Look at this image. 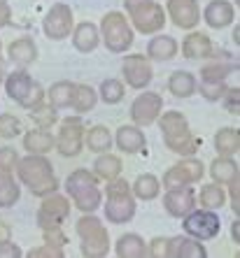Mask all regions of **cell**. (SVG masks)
Here are the masks:
<instances>
[{"mask_svg": "<svg viewBox=\"0 0 240 258\" xmlns=\"http://www.w3.org/2000/svg\"><path fill=\"white\" fill-rule=\"evenodd\" d=\"M14 172L19 177V184H24L35 198H44L49 193L59 191V177L54 172V165L42 154H28L19 158Z\"/></svg>", "mask_w": 240, "mask_h": 258, "instance_id": "1", "label": "cell"}, {"mask_svg": "<svg viewBox=\"0 0 240 258\" xmlns=\"http://www.w3.org/2000/svg\"><path fill=\"white\" fill-rule=\"evenodd\" d=\"M159 128H161V138L163 144L168 147L173 154L177 156H194L201 147V138H194L189 121L182 112L170 109L166 114H159Z\"/></svg>", "mask_w": 240, "mask_h": 258, "instance_id": "2", "label": "cell"}, {"mask_svg": "<svg viewBox=\"0 0 240 258\" xmlns=\"http://www.w3.org/2000/svg\"><path fill=\"white\" fill-rule=\"evenodd\" d=\"M66 193L70 196L72 205L82 214H93L103 205V191L98 186V177L91 170L79 168L72 170L66 177Z\"/></svg>", "mask_w": 240, "mask_h": 258, "instance_id": "3", "label": "cell"}, {"mask_svg": "<svg viewBox=\"0 0 240 258\" xmlns=\"http://www.w3.org/2000/svg\"><path fill=\"white\" fill-rule=\"evenodd\" d=\"M105 221L117 223V226H124V223L133 221L135 216V196L131 191V184L126 179H117L108 181L105 186Z\"/></svg>", "mask_w": 240, "mask_h": 258, "instance_id": "4", "label": "cell"}, {"mask_svg": "<svg viewBox=\"0 0 240 258\" xmlns=\"http://www.w3.org/2000/svg\"><path fill=\"white\" fill-rule=\"evenodd\" d=\"M79 237V253L86 258H105L110 253V233L105 228V223L93 214H82L77 223H75Z\"/></svg>", "mask_w": 240, "mask_h": 258, "instance_id": "5", "label": "cell"}, {"mask_svg": "<svg viewBox=\"0 0 240 258\" xmlns=\"http://www.w3.org/2000/svg\"><path fill=\"white\" fill-rule=\"evenodd\" d=\"M231 75H238V60H212L208 66L201 68V75H198L196 82V91H201V96L205 100L217 102L222 100V96L228 89V77Z\"/></svg>", "mask_w": 240, "mask_h": 258, "instance_id": "6", "label": "cell"}, {"mask_svg": "<svg viewBox=\"0 0 240 258\" xmlns=\"http://www.w3.org/2000/svg\"><path fill=\"white\" fill-rule=\"evenodd\" d=\"M124 10L128 24H133V28L142 35H156L168 24L166 10L156 0H124Z\"/></svg>", "mask_w": 240, "mask_h": 258, "instance_id": "7", "label": "cell"}, {"mask_svg": "<svg viewBox=\"0 0 240 258\" xmlns=\"http://www.w3.org/2000/svg\"><path fill=\"white\" fill-rule=\"evenodd\" d=\"M3 84H5V91H7V96H10V100H14L19 107L30 109V107H35V105H40V102H44L42 84L35 82L24 68H19V70H12L10 75H5V82H3Z\"/></svg>", "mask_w": 240, "mask_h": 258, "instance_id": "8", "label": "cell"}, {"mask_svg": "<svg viewBox=\"0 0 240 258\" xmlns=\"http://www.w3.org/2000/svg\"><path fill=\"white\" fill-rule=\"evenodd\" d=\"M101 42L112 54H124L133 44V28L121 12H108L101 19Z\"/></svg>", "mask_w": 240, "mask_h": 258, "instance_id": "9", "label": "cell"}, {"mask_svg": "<svg viewBox=\"0 0 240 258\" xmlns=\"http://www.w3.org/2000/svg\"><path fill=\"white\" fill-rule=\"evenodd\" d=\"M84 133H86V128H84V121H82V114L66 116V119L61 121V128L54 138L56 151L66 158L79 156L82 149H84Z\"/></svg>", "mask_w": 240, "mask_h": 258, "instance_id": "10", "label": "cell"}, {"mask_svg": "<svg viewBox=\"0 0 240 258\" xmlns=\"http://www.w3.org/2000/svg\"><path fill=\"white\" fill-rule=\"evenodd\" d=\"M182 230L189 237H196L201 242L215 240L219 230H222V221L215 210H196L194 207L189 214L182 216Z\"/></svg>", "mask_w": 240, "mask_h": 258, "instance_id": "11", "label": "cell"}, {"mask_svg": "<svg viewBox=\"0 0 240 258\" xmlns=\"http://www.w3.org/2000/svg\"><path fill=\"white\" fill-rule=\"evenodd\" d=\"M70 200L68 196H61V193H49L44 196L42 203H40V210H37L35 221L40 226V230H54L61 228L63 221L70 216Z\"/></svg>", "mask_w": 240, "mask_h": 258, "instance_id": "12", "label": "cell"}, {"mask_svg": "<svg viewBox=\"0 0 240 258\" xmlns=\"http://www.w3.org/2000/svg\"><path fill=\"white\" fill-rule=\"evenodd\" d=\"M205 174V165L198 158L194 156H184V161H180L177 165L166 170L163 174V188L170 191V188H182V186H191V184H198V181L203 179Z\"/></svg>", "mask_w": 240, "mask_h": 258, "instance_id": "13", "label": "cell"}, {"mask_svg": "<svg viewBox=\"0 0 240 258\" xmlns=\"http://www.w3.org/2000/svg\"><path fill=\"white\" fill-rule=\"evenodd\" d=\"M72 28H75V17H72L70 5L54 3L42 19V33L49 40L59 42V40H66L68 35H72Z\"/></svg>", "mask_w": 240, "mask_h": 258, "instance_id": "14", "label": "cell"}, {"mask_svg": "<svg viewBox=\"0 0 240 258\" xmlns=\"http://www.w3.org/2000/svg\"><path fill=\"white\" fill-rule=\"evenodd\" d=\"M161 109H163L161 93H156V91H142V93L131 102L133 126L147 128V126H152V123H156L159 114H161Z\"/></svg>", "mask_w": 240, "mask_h": 258, "instance_id": "15", "label": "cell"}, {"mask_svg": "<svg viewBox=\"0 0 240 258\" xmlns=\"http://www.w3.org/2000/svg\"><path fill=\"white\" fill-rule=\"evenodd\" d=\"M121 75H124V82L131 89H147L154 79V70H152V63L147 56L142 54H128L121 63Z\"/></svg>", "mask_w": 240, "mask_h": 258, "instance_id": "16", "label": "cell"}, {"mask_svg": "<svg viewBox=\"0 0 240 258\" xmlns=\"http://www.w3.org/2000/svg\"><path fill=\"white\" fill-rule=\"evenodd\" d=\"M166 14L182 30H194L198 26V21H201L198 0H168L166 3Z\"/></svg>", "mask_w": 240, "mask_h": 258, "instance_id": "17", "label": "cell"}, {"mask_svg": "<svg viewBox=\"0 0 240 258\" xmlns=\"http://www.w3.org/2000/svg\"><path fill=\"white\" fill-rule=\"evenodd\" d=\"M208 249L201 244V240L189 235H175L166 240V253L163 258H205Z\"/></svg>", "mask_w": 240, "mask_h": 258, "instance_id": "18", "label": "cell"}, {"mask_svg": "<svg viewBox=\"0 0 240 258\" xmlns=\"http://www.w3.org/2000/svg\"><path fill=\"white\" fill-rule=\"evenodd\" d=\"M163 207L170 216L175 219H182L184 214L196 207V191L191 186H182V188H170L163 196Z\"/></svg>", "mask_w": 240, "mask_h": 258, "instance_id": "19", "label": "cell"}, {"mask_svg": "<svg viewBox=\"0 0 240 258\" xmlns=\"http://www.w3.org/2000/svg\"><path fill=\"white\" fill-rule=\"evenodd\" d=\"M201 19H203L210 28L222 30L235 19V7L231 5L228 0H210V3L205 5V10L201 12Z\"/></svg>", "mask_w": 240, "mask_h": 258, "instance_id": "20", "label": "cell"}, {"mask_svg": "<svg viewBox=\"0 0 240 258\" xmlns=\"http://www.w3.org/2000/svg\"><path fill=\"white\" fill-rule=\"evenodd\" d=\"M215 47H212V40L205 33H198V30H189V35L182 40V56L186 60H203L210 58Z\"/></svg>", "mask_w": 240, "mask_h": 258, "instance_id": "21", "label": "cell"}, {"mask_svg": "<svg viewBox=\"0 0 240 258\" xmlns=\"http://www.w3.org/2000/svg\"><path fill=\"white\" fill-rule=\"evenodd\" d=\"M112 140L124 154H138L147 147V138H145L142 128L138 126H119Z\"/></svg>", "mask_w": 240, "mask_h": 258, "instance_id": "22", "label": "cell"}, {"mask_svg": "<svg viewBox=\"0 0 240 258\" xmlns=\"http://www.w3.org/2000/svg\"><path fill=\"white\" fill-rule=\"evenodd\" d=\"M177 51H180V44H177V40L173 35L156 33L150 42H147V58L150 60H159V63L173 60L177 56Z\"/></svg>", "mask_w": 240, "mask_h": 258, "instance_id": "23", "label": "cell"}, {"mask_svg": "<svg viewBox=\"0 0 240 258\" xmlns=\"http://www.w3.org/2000/svg\"><path fill=\"white\" fill-rule=\"evenodd\" d=\"M72 44L77 51L82 54H91L93 49L101 44V33H98V26L91 24V21H82L72 28Z\"/></svg>", "mask_w": 240, "mask_h": 258, "instance_id": "24", "label": "cell"}, {"mask_svg": "<svg viewBox=\"0 0 240 258\" xmlns=\"http://www.w3.org/2000/svg\"><path fill=\"white\" fill-rule=\"evenodd\" d=\"M7 58L17 66H30L37 60V44L33 37H17L7 47Z\"/></svg>", "mask_w": 240, "mask_h": 258, "instance_id": "25", "label": "cell"}, {"mask_svg": "<svg viewBox=\"0 0 240 258\" xmlns=\"http://www.w3.org/2000/svg\"><path fill=\"white\" fill-rule=\"evenodd\" d=\"M114 253L119 258H145L147 256V242L138 233H124L114 244Z\"/></svg>", "mask_w": 240, "mask_h": 258, "instance_id": "26", "label": "cell"}, {"mask_svg": "<svg viewBox=\"0 0 240 258\" xmlns=\"http://www.w3.org/2000/svg\"><path fill=\"white\" fill-rule=\"evenodd\" d=\"M24 149L28 154H42L47 156L54 149V135L47 128H33V131L24 133Z\"/></svg>", "mask_w": 240, "mask_h": 258, "instance_id": "27", "label": "cell"}, {"mask_svg": "<svg viewBox=\"0 0 240 258\" xmlns=\"http://www.w3.org/2000/svg\"><path fill=\"white\" fill-rule=\"evenodd\" d=\"M131 191H133V196H135L138 200L150 203V200L159 198V193H161V181L156 179L154 174H150V172L138 174L135 181L131 184Z\"/></svg>", "mask_w": 240, "mask_h": 258, "instance_id": "28", "label": "cell"}, {"mask_svg": "<svg viewBox=\"0 0 240 258\" xmlns=\"http://www.w3.org/2000/svg\"><path fill=\"white\" fill-rule=\"evenodd\" d=\"M84 144H86V149L93 151V154H105V151L112 149V133L108 131V126H91L89 131L84 133Z\"/></svg>", "mask_w": 240, "mask_h": 258, "instance_id": "29", "label": "cell"}, {"mask_svg": "<svg viewBox=\"0 0 240 258\" xmlns=\"http://www.w3.org/2000/svg\"><path fill=\"white\" fill-rule=\"evenodd\" d=\"M215 149L219 156H235L240 149V131L224 126L215 133Z\"/></svg>", "mask_w": 240, "mask_h": 258, "instance_id": "30", "label": "cell"}, {"mask_svg": "<svg viewBox=\"0 0 240 258\" xmlns=\"http://www.w3.org/2000/svg\"><path fill=\"white\" fill-rule=\"evenodd\" d=\"M168 91L175 98H191L196 93V77L189 70H175L168 77Z\"/></svg>", "mask_w": 240, "mask_h": 258, "instance_id": "31", "label": "cell"}, {"mask_svg": "<svg viewBox=\"0 0 240 258\" xmlns=\"http://www.w3.org/2000/svg\"><path fill=\"white\" fill-rule=\"evenodd\" d=\"M121 158L119 156H114V154H98V158L93 161V174H96L98 179L103 181H112L117 179L121 174Z\"/></svg>", "mask_w": 240, "mask_h": 258, "instance_id": "32", "label": "cell"}, {"mask_svg": "<svg viewBox=\"0 0 240 258\" xmlns=\"http://www.w3.org/2000/svg\"><path fill=\"white\" fill-rule=\"evenodd\" d=\"M238 174H240V168H238V163L233 161V156H219L210 163V177L217 184H228Z\"/></svg>", "mask_w": 240, "mask_h": 258, "instance_id": "33", "label": "cell"}, {"mask_svg": "<svg viewBox=\"0 0 240 258\" xmlns=\"http://www.w3.org/2000/svg\"><path fill=\"white\" fill-rule=\"evenodd\" d=\"M44 96L49 98V105L56 109L70 107L72 96H75V82H68V79H61V82H54L49 86V91H44Z\"/></svg>", "mask_w": 240, "mask_h": 258, "instance_id": "34", "label": "cell"}, {"mask_svg": "<svg viewBox=\"0 0 240 258\" xmlns=\"http://www.w3.org/2000/svg\"><path fill=\"white\" fill-rule=\"evenodd\" d=\"M21 198V186H19V179H14L12 172H5L0 170V207L7 210V207H14Z\"/></svg>", "mask_w": 240, "mask_h": 258, "instance_id": "35", "label": "cell"}, {"mask_svg": "<svg viewBox=\"0 0 240 258\" xmlns=\"http://www.w3.org/2000/svg\"><path fill=\"white\" fill-rule=\"evenodd\" d=\"M98 102V93L93 86L89 84H75V96H72L70 107L77 112V114H86L91 109L96 107Z\"/></svg>", "mask_w": 240, "mask_h": 258, "instance_id": "36", "label": "cell"}, {"mask_svg": "<svg viewBox=\"0 0 240 258\" xmlns=\"http://www.w3.org/2000/svg\"><path fill=\"white\" fill-rule=\"evenodd\" d=\"M198 203H201L203 210L217 212L219 207H224V203H226V191H224L222 184H217V181L205 184V186L201 188V193H198Z\"/></svg>", "mask_w": 240, "mask_h": 258, "instance_id": "37", "label": "cell"}, {"mask_svg": "<svg viewBox=\"0 0 240 258\" xmlns=\"http://www.w3.org/2000/svg\"><path fill=\"white\" fill-rule=\"evenodd\" d=\"M124 82L117 77H110V79H103L101 82V91H98V98H101L105 105H117V102L124 100Z\"/></svg>", "mask_w": 240, "mask_h": 258, "instance_id": "38", "label": "cell"}, {"mask_svg": "<svg viewBox=\"0 0 240 258\" xmlns=\"http://www.w3.org/2000/svg\"><path fill=\"white\" fill-rule=\"evenodd\" d=\"M30 119H33V123H35V128H52L59 121V109L52 107L49 102H40V105H35V107H30Z\"/></svg>", "mask_w": 240, "mask_h": 258, "instance_id": "39", "label": "cell"}, {"mask_svg": "<svg viewBox=\"0 0 240 258\" xmlns=\"http://www.w3.org/2000/svg\"><path fill=\"white\" fill-rule=\"evenodd\" d=\"M21 121L14 114H0V138L14 140L17 135H21Z\"/></svg>", "mask_w": 240, "mask_h": 258, "instance_id": "40", "label": "cell"}, {"mask_svg": "<svg viewBox=\"0 0 240 258\" xmlns=\"http://www.w3.org/2000/svg\"><path fill=\"white\" fill-rule=\"evenodd\" d=\"M28 258H66V251L63 246H54V244H40V246H33L28 251Z\"/></svg>", "mask_w": 240, "mask_h": 258, "instance_id": "41", "label": "cell"}, {"mask_svg": "<svg viewBox=\"0 0 240 258\" xmlns=\"http://www.w3.org/2000/svg\"><path fill=\"white\" fill-rule=\"evenodd\" d=\"M19 154L14 147H0V170L5 172H14L17 170V163H19Z\"/></svg>", "mask_w": 240, "mask_h": 258, "instance_id": "42", "label": "cell"}, {"mask_svg": "<svg viewBox=\"0 0 240 258\" xmlns=\"http://www.w3.org/2000/svg\"><path fill=\"white\" fill-rule=\"evenodd\" d=\"M222 102H224V107H226L231 114H238L240 112V89H238V84L228 86L226 93L222 96Z\"/></svg>", "mask_w": 240, "mask_h": 258, "instance_id": "43", "label": "cell"}, {"mask_svg": "<svg viewBox=\"0 0 240 258\" xmlns=\"http://www.w3.org/2000/svg\"><path fill=\"white\" fill-rule=\"evenodd\" d=\"M44 235V242L47 244H54V246H66L68 244V237L63 233V228H54V230H42Z\"/></svg>", "mask_w": 240, "mask_h": 258, "instance_id": "44", "label": "cell"}, {"mask_svg": "<svg viewBox=\"0 0 240 258\" xmlns=\"http://www.w3.org/2000/svg\"><path fill=\"white\" fill-rule=\"evenodd\" d=\"M228 196H231V210L238 216L240 214V181H238V177H235L233 181H228Z\"/></svg>", "mask_w": 240, "mask_h": 258, "instance_id": "45", "label": "cell"}, {"mask_svg": "<svg viewBox=\"0 0 240 258\" xmlns=\"http://www.w3.org/2000/svg\"><path fill=\"white\" fill-rule=\"evenodd\" d=\"M166 240H168V237H154V240L147 244V256L161 258L163 253H166Z\"/></svg>", "mask_w": 240, "mask_h": 258, "instance_id": "46", "label": "cell"}, {"mask_svg": "<svg viewBox=\"0 0 240 258\" xmlns=\"http://www.w3.org/2000/svg\"><path fill=\"white\" fill-rule=\"evenodd\" d=\"M21 256H24L21 246L14 244L12 240H10V242H3V244H0V258H21Z\"/></svg>", "mask_w": 240, "mask_h": 258, "instance_id": "47", "label": "cell"}, {"mask_svg": "<svg viewBox=\"0 0 240 258\" xmlns=\"http://www.w3.org/2000/svg\"><path fill=\"white\" fill-rule=\"evenodd\" d=\"M10 21H12V7L7 0H0V28L10 26Z\"/></svg>", "mask_w": 240, "mask_h": 258, "instance_id": "48", "label": "cell"}, {"mask_svg": "<svg viewBox=\"0 0 240 258\" xmlns=\"http://www.w3.org/2000/svg\"><path fill=\"white\" fill-rule=\"evenodd\" d=\"M10 240H12V228H10L5 221H0V244H3V242H10Z\"/></svg>", "mask_w": 240, "mask_h": 258, "instance_id": "49", "label": "cell"}, {"mask_svg": "<svg viewBox=\"0 0 240 258\" xmlns=\"http://www.w3.org/2000/svg\"><path fill=\"white\" fill-rule=\"evenodd\" d=\"M231 237H233L235 244H238V240H240V221H238V216H235V221L231 223Z\"/></svg>", "mask_w": 240, "mask_h": 258, "instance_id": "50", "label": "cell"}, {"mask_svg": "<svg viewBox=\"0 0 240 258\" xmlns=\"http://www.w3.org/2000/svg\"><path fill=\"white\" fill-rule=\"evenodd\" d=\"M233 40H235V44L240 42V28H238V26H235V30H233Z\"/></svg>", "mask_w": 240, "mask_h": 258, "instance_id": "51", "label": "cell"}, {"mask_svg": "<svg viewBox=\"0 0 240 258\" xmlns=\"http://www.w3.org/2000/svg\"><path fill=\"white\" fill-rule=\"evenodd\" d=\"M5 82V70H3V66H0V84Z\"/></svg>", "mask_w": 240, "mask_h": 258, "instance_id": "52", "label": "cell"}, {"mask_svg": "<svg viewBox=\"0 0 240 258\" xmlns=\"http://www.w3.org/2000/svg\"><path fill=\"white\" fill-rule=\"evenodd\" d=\"M0 63H3V42H0Z\"/></svg>", "mask_w": 240, "mask_h": 258, "instance_id": "53", "label": "cell"}, {"mask_svg": "<svg viewBox=\"0 0 240 258\" xmlns=\"http://www.w3.org/2000/svg\"><path fill=\"white\" fill-rule=\"evenodd\" d=\"M238 5H240V0H235V7H238Z\"/></svg>", "mask_w": 240, "mask_h": 258, "instance_id": "54", "label": "cell"}]
</instances>
